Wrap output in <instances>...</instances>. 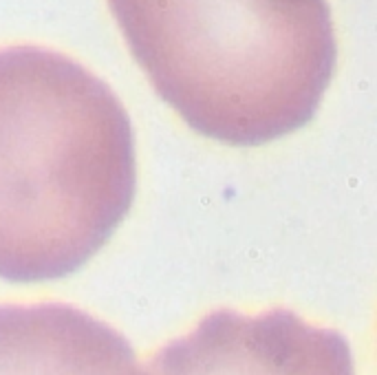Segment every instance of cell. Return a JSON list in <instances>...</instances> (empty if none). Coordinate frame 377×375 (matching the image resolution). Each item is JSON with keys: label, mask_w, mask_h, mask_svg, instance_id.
Here are the masks:
<instances>
[{"label": "cell", "mask_w": 377, "mask_h": 375, "mask_svg": "<svg viewBox=\"0 0 377 375\" xmlns=\"http://www.w3.org/2000/svg\"><path fill=\"white\" fill-rule=\"evenodd\" d=\"M130 53L197 132L259 146L311 119L338 47L327 0H109Z\"/></svg>", "instance_id": "2"}, {"label": "cell", "mask_w": 377, "mask_h": 375, "mask_svg": "<svg viewBox=\"0 0 377 375\" xmlns=\"http://www.w3.org/2000/svg\"><path fill=\"white\" fill-rule=\"evenodd\" d=\"M134 132L113 89L58 51L0 49V278L79 270L128 214Z\"/></svg>", "instance_id": "1"}, {"label": "cell", "mask_w": 377, "mask_h": 375, "mask_svg": "<svg viewBox=\"0 0 377 375\" xmlns=\"http://www.w3.org/2000/svg\"><path fill=\"white\" fill-rule=\"evenodd\" d=\"M146 375H355L342 333L287 309L245 316L219 309L166 344Z\"/></svg>", "instance_id": "3"}, {"label": "cell", "mask_w": 377, "mask_h": 375, "mask_svg": "<svg viewBox=\"0 0 377 375\" xmlns=\"http://www.w3.org/2000/svg\"><path fill=\"white\" fill-rule=\"evenodd\" d=\"M0 375H146L128 340L77 307L0 305Z\"/></svg>", "instance_id": "4"}]
</instances>
